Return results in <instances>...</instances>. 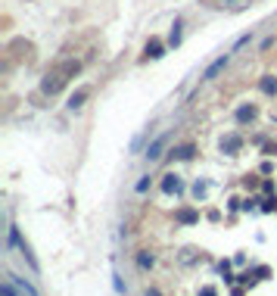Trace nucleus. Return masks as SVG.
Listing matches in <instances>:
<instances>
[{
  "label": "nucleus",
  "instance_id": "obj_3",
  "mask_svg": "<svg viewBox=\"0 0 277 296\" xmlns=\"http://www.w3.org/2000/svg\"><path fill=\"white\" fill-rule=\"evenodd\" d=\"M165 143H169V134L156 137V140L150 143V150H146V159H159V156H162V150H165Z\"/></svg>",
  "mask_w": 277,
  "mask_h": 296
},
{
  "label": "nucleus",
  "instance_id": "obj_1",
  "mask_svg": "<svg viewBox=\"0 0 277 296\" xmlns=\"http://www.w3.org/2000/svg\"><path fill=\"white\" fill-rule=\"evenodd\" d=\"M78 69H81V63L78 60H66V63H57L50 72H47V78H44V94H60V90L78 75Z\"/></svg>",
  "mask_w": 277,
  "mask_h": 296
},
{
  "label": "nucleus",
  "instance_id": "obj_2",
  "mask_svg": "<svg viewBox=\"0 0 277 296\" xmlns=\"http://www.w3.org/2000/svg\"><path fill=\"white\" fill-rule=\"evenodd\" d=\"M228 60H231V57H228V53H225V57H218V60H215V63H212V66H209L206 72H202V81H212V78H218V72H225V66H228Z\"/></svg>",
  "mask_w": 277,
  "mask_h": 296
},
{
  "label": "nucleus",
  "instance_id": "obj_7",
  "mask_svg": "<svg viewBox=\"0 0 277 296\" xmlns=\"http://www.w3.org/2000/svg\"><path fill=\"white\" fill-rule=\"evenodd\" d=\"M202 296H215V293H212V290H202Z\"/></svg>",
  "mask_w": 277,
  "mask_h": 296
},
{
  "label": "nucleus",
  "instance_id": "obj_5",
  "mask_svg": "<svg viewBox=\"0 0 277 296\" xmlns=\"http://www.w3.org/2000/svg\"><path fill=\"white\" fill-rule=\"evenodd\" d=\"M84 97H87V87H81V90H78V94H75V97H72V103H69V106H81V100H84Z\"/></svg>",
  "mask_w": 277,
  "mask_h": 296
},
{
  "label": "nucleus",
  "instance_id": "obj_6",
  "mask_svg": "<svg viewBox=\"0 0 277 296\" xmlns=\"http://www.w3.org/2000/svg\"><path fill=\"white\" fill-rule=\"evenodd\" d=\"M4 296H13V287L10 284H4Z\"/></svg>",
  "mask_w": 277,
  "mask_h": 296
},
{
  "label": "nucleus",
  "instance_id": "obj_4",
  "mask_svg": "<svg viewBox=\"0 0 277 296\" xmlns=\"http://www.w3.org/2000/svg\"><path fill=\"white\" fill-rule=\"evenodd\" d=\"M146 57H162V44L150 41V44H146Z\"/></svg>",
  "mask_w": 277,
  "mask_h": 296
}]
</instances>
